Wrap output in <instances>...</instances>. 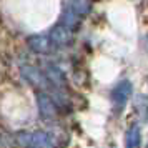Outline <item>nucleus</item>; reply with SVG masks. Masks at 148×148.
I'll return each mask as SVG.
<instances>
[{
	"mask_svg": "<svg viewBox=\"0 0 148 148\" xmlns=\"http://www.w3.org/2000/svg\"><path fill=\"white\" fill-rule=\"evenodd\" d=\"M70 8L77 15L83 17L92 12V2L90 0H70Z\"/></svg>",
	"mask_w": 148,
	"mask_h": 148,
	"instance_id": "nucleus-11",
	"label": "nucleus"
},
{
	"mask_svg": "<svg viewBox=\"0 0 148 148\" xmlns=\"http://www.w3.org/2000/svg\"><path fill=\"white\" fill-rule=\"evenodd\" d=\"M37 108L43 120H53L57 118V103L47 93L38 92L37 93Z\"/></svg>",
	"mask_w": 148,
	"mask_h": 148,
	"instance_id": "nucleus-3",
	"label": "nucleus"
},
{
	"mask_svg": "<svg viewBox=\"0 0 148 148\" xmlns=\"http://www.w3.org/2000/svg\"><path fill=\"white\" fill-rule=\"evenodd\" d=\"M45 75H47V78L50 83H53L55 87H63L65 83H67V78H65V73L62 72L58 67H53V65H50V67L45 70Z\"/></svg>",
	"mask_w": 148,
	"mask_h": 148,
	"instance_id": "nucleus-10",
	"label": "nucleus"
},
{
	"mask_svg": "<svg viewBox=\"0 0 148 148\" xmlns=\"http://www.w3.org/2000/svg\"><path fill=\"white\" fill-rule=\"evenodd\" d=\"M28 47L35 53H48L52 48V40L47 35H32L28 37Z\"/></svg>",
	"mask_w": 148,
	"mask_h": 148,
	"instance_id": "nucleus-6",
	"label": "nucleus"
},
{
	"mask_svg": "<svg viewBox=\"0 0 148 148\" xmlns=\"http://www.w3.org/2000/svg\"><path fill=\"white\" fill-rule=\"evenodd\" d=\"M15 138L23 148H53V140L45 132H18Z\"/></svg>",
	"mask_w": 148,
	"mask_h": 148,
	"instance_id": "nucleus-2",
	"label": "nucleus"
},
{
	"mask_svg": "<svg viewBox=\"0 0 148 148\" xmlns=\"http://www.w3.org/2000/svg\"><path fill=\"white\" fill-rule=\"evenodd\" d=\"M125 148H141V128L138 123H132L125 133Z\"/></svg>",
	"mask_w": 148,
	"mask_h": 148,
	"instance_id": "nucleus-7",
	"label": "nucleus"
},
{
	"mask_svg": "<svg viewBox=\"0 0 148 148\" xmlns=\"http://www.w3.org/2000/svg\"><path fill=\"white\" fill-rule=\"evenodd\" d=\"M48 37L52 40V45H55V47H67L73 40V32L70 28H67L65 25L58 23V25H55L50 30V35Z\"/></svg>",
	"mask_w": 148,
	"mask_h": 148,
	"instance_id": "nucleus-4",
	"label": "nucleus"
},
{
	"mask_svg": "<svg viewBox=\"0 0 148 148\" xmlns=\"http://www.w3.org/2000/svg\"><path fill=\"white\" fill-rule=\"evenodd\" d=\"M60 23L65 25L67 28H70L72 32H75V30L80 28L82 18H80V15H77L72 8H67V10H63V14H62V17H60Z\"/></svg>",
	"mask_w": 148,
	"mask_h": 148,
	"instance_id": "nucleus-9",
	"label": "nucleus"
},
{
	"mask_svg": "<svg viewBox=\"0 0 148 148\" xmlns=\"http://www.w3.org/2000/svg\"><path fill=\"white\" fill-rule=\"evenodd\" d=\"M22 77L25 78V82H28L30 85H34L37 88H45L48 85L47 75L40 72L37 67H32V65H27V67L22 68Z\"/></svg>",
	"mask_w": 148,
	"mask_h": 148,
	"instance_id": "nucleus-5",
	"label": "nucleus"
},
{
	"mask_svg": "<svg viewBox=\"0 0 148 148\" xmlns=\"http://www.w3.org/2000/svg\"><path fill=\"white\" fill-rule=\"evenodd\" d=\"M133 110L140 121H148V95L140 93L133 100Z\"/></svg>",
	"mask_w": 148,
	"mask_h": 148,
	"instance_id": "nucleus-8",
	"label": "nucleus"
},
{
	"mask_svg": "<svg viewBox=\"0 0 148 148\" xmlns=\"http://www.w3.org/2000/svg\"><path fill=\"white\" fill-rule=\"evenodd\" d=\"M132 97H133V83L128 78H121L120 82H116L110 92V101H112L115 113H121Z\"/></svg>",
	"mask_w": 148,
	"mask_h": 148,
	"instance_id": "nucleus-1",
	"label": "nucleus"
},
{
	"mask_svg": "<svg viewBox=\"0 0 148 148\" xmlns=\"http://www.w3.org/2000/svg\"><path fill=\"white\" fill-rule=\"evenodd\" d=\"M145 148H148V143H147V147H145Z\"/></svg>",
	"mask_w": 148,
	"mask_h": 148,
	"instance_id": "nucleus-12",
	"label": "nucleus"
}]
</instances>
